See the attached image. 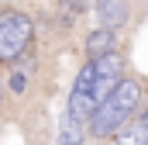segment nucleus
<instances>
[{
    "label": "nucleus",
    "mask_w": 148,
    "mask_h": 145,
    "mask_svg": "<svg viewBox=\"0 0 148 145\" xmlns=\"http://www.w3.org/2000/svg\"><path fill=\"white\" fill-rule=\"evenodd\" d=\"M117 48H121V45H117V31H110V28H93V31L86 35V41H83V55H86V59L110 55Z\"/></svg>",
    "instance_id": "obj_5"
},
{
    "label": "nucleus",
    "mask_w": 148,
    "mask_h": 145,
    "mask_svg": "<svg viewBox=\"0 0 148 145\" xmlns=\"http://www.w3.org/2000/svg\"><path fill=\"white\" fill-rule=\"evenodd\" d=\"M141 107V83L134 79V76H124L117 86H114L110 93L97 104V110L90 114V121H86V135L90 138H114L134 114Z\"/></svg>",
    "instance_id": "obj_2"
},
{
    "label": "nucleus",
    "mask_w": 148,
    "mask_h": 145,
    "mask_svg": "<svg viewBox=\"0 0 148 145\" xmlns=\"http://www.w3.org/2000/svg\"><path fill=\"white\" fill-rule=\"evenodd\" d=\"M114 142H117V145H148V128L134 117V124L127 121V124L114 135Z\"/></svg>",
    "instance_id": "obj_7"
},
{
    "label": "nucleus",
    "mask_w": 148,
    "mask_h": 145,
    "mask_svg": "<svg viewBox=\"0 0 148 145\" xmlns=\"http://www.w3.org/2000/svg\"><path fill=\"white\" fill-rule=\"evenodd\" d=\"M138 121H141V124L148 128V104H145V107H138Z\"/></svg>",
    "instance_id": "obj_9"
},
{
    "label": "nucleus",
    "mask_w": 148,
    "mask_h": 145,
    "mask_svg": "<svg viewBox=\"0 0 148 145\" xmlns=\"http://www.w3.org/2000/svg\"><path fill=\"white\" fill-rule=\"evenodd\" d=\"M86 142V124L73 121L69 114H62V124H59V145H83Z\"/></svg>",
    "instance_id": "obj_6"
},
{
    "label": "nucleus",
    "mask_w": 148,
    "mask_h": 145,
    "mask_svg": "<svg viewBox=\"0 0 148 145\" xmlns=\"http://www.w3.org/2000/svg\"><path fill=\"white\" fill-rule=\"evenodd\" d=\"M134 3H148V0H134Z\"/></svg>",
    "instance_id": "obj_11"
},
{
    "label": "nucleus",
    "mask_w": 148,
    "mask_h": 145,
    "mask_svg": "<svg viewBox=\"0 0 148 145\" xmlns=\"http://www.w3.org/2000/svg\"><path fill=\"white\" fill-rule=\"evenodd\" d=\"M3 97H7V86H3V83H0V104H3Z\"/></svg>",
    "instance_id": "obj_10"
},
{
    "label": "nucleus",
    "mask_w": 148,
    "mask_h": 145,
    "mask_svg": "<svg viewBox=\"0 0 148 145\" xmlns=\"http://www.w3.org/2000/svg\"><path fill=\"white\" fill-rule=\"evenodd\" d=\"M7 90H10V93H24V90H28V76H24L21 69H10V79H7Z\"/></svg>",
    "instance_id": "obj_8"
},
{
    "label": "nucleus",
    "mask_w": 148,
    "mask_h": 145,
    "mask_svg": "<svg viewBox=\"0 0 148 145\" xmlns=\"http://www.w3.org/2000/svg\"><path fill=\"white\" fill-rule=\"evenodd\" d=\"M124 69H127V62H124L121 48L110 52V55H100V59H86L73 79V90H69V100H66V114L73 121H79V124H86L90 114L97 110V104L127 76Z\"/></svg>",
    "instance_id": "obj_1"
},
{
    "label": "nucleus",
    "mask_w": 148,
    "mask_h": 145,
    "mask_svg": "<svg viewBox=\"0 0 148 145\" xmlns=\"http://www.w3.org/2000/svg\"><path fill=\"white\" fill-rule=\"evenodd\" d=\"M93 17H97V28H110L121 31L127 21H131V0H93Z\"/></svg>",
    "instance_id": "obj_4"
},
{
    "label": "nucleus",
    "mask_w": 148,
    "mask_h": 145,
    "mask_svg": "<svg viewBox=\"0 0 148 145\" xmlns=\"http://www.w3.org/2000/svg\"><path fill=\"white\" fill-rule=\"evenodd\" d=\"M35 17L17 3H0V66H14L35 48Z\"/></svg>",
    "instance_id": "obj_3"
}]
</instances>
